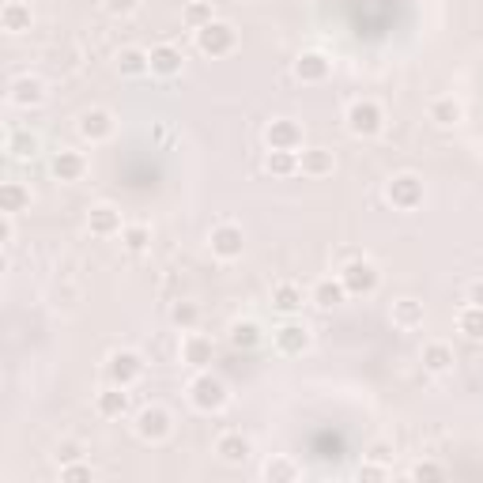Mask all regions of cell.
Segmentation results:
<instances>
[{
	"mask_svg": "<svg viewBox=\"0 0 483 483\" xmlns=\"http://www.w3.org/2000/svg\"><path fill=\"white\" fill-rule=\"evenodd\" d=\"M186 393H189L193 408L205 412V416H216V412H223L226 404H231V389H226V381L219 374H212V370H196Z\"/></svg>",
	"mask_w": 483,
	"mask_h": 483,
	"instance_id": "1",
	"label": "cell"
},
{
	"mask_svg": "<svg viewBox=\"0 0 483 483\" xmlns=\"http://www.w3.org/2000/svg\"><path fill=\"white\" fill-rule=\"evenodd\" d=\"M344 125L355 140H370L386 129V110H381L377 98H355L344 110Z\"/></svg>",
	"mask_w": 483,
	"mask_h": 483,
	"instance_id": "2",
	"label": "cell"
},
{
	"mask_svg": "<svg viewBox=\"0 0 483 483\" xmlns=\"http://www.w3.org/2000/svg\"><path fill=\"white\" fill-rule=\"evenodd\" d=\"M193 42H196V54H205V57L216 61V57H226V54H235V49H238V31L226 19H212L208 27L193 31Z\"/></svg>",
	"mask_w": 483,
	"mask_h": 483,
	"instance_id": "3",
	"label": "cell"
},
{
	"mask_svg": "<svg viewBox=\"0 0 483 483\" xmlns=\"http://www.w3.org/2000/svg\"><path fill=\"white\" fill-rule=\"evenodd\" d=\"M133 430H136L140 442L163 446L174 435V416H170V408H163V404H144V408L136 412V419H133Z\"/></svg>",
	"mask_w": 483,
	"mask_h": 483,
	"instance_id": "4",
	"label": "cell"
},
{
	"mask_svg": "<svg viewBox=\"0 0 483 483\" xmlns=\"http://www.w3.org/2000/svg\"><path fill=\"white\" fill-rule=\"evenodd\" d=\"M423 196H427V189H423V177L416 170H400V174H393L389 182H386V200L397 212L423 208Z\"/></svg>",
	"mask_w": 483,
	"mask_h": 483,
	"instance_id": "5",
	"label": "cell"
},
{
	"mask_svg": "<svg viewBox=\"0 0 483 483\" xmlns=\"http://www.w3.org/2000/svg\"><path fill=\"white\" fill-rule=\"evenodd\" d=\"M337 276L344 279V287H347L351 298H370L381 287V268L370 257H351Z\"/></svg>",
	"mask_w": 483,
	"mask_h": 483,
	"instance_id": "6",
	"label": "cell"
},
{
	"mask_svg": "<svg viewBox=\"0 0 483 483\" xmlns=\"http://www.w3.org/2000/svg\"><path fill=\"white\" fill-rule=\"evenodd\" d=\"M147 363H144V355L133 351V347H114L106 355V377L114 381V386H125V389H133L136 381L144 377Z\"/></svg>",
	"mask_w": 483,
	"mask_h": 483,
	"instance_id": "7",
	"label": "cell"
},
{
	"mask_svg": "<svg viewBox=\"0 0 483 483\" xmlns=\"http://www.w3.org/2000/svg\"><path fill=\"white\" fill-rule=\"evenodd\" d=\"M261 136H265L268 151H302L307 147V133H302V125L295 117H272Z\"/></svg>",
	"mask_w": 483,
	"mask_h": 483,
	"instance_id": "8",
	"label": "cell"
},
{
	"mask_svg": "<svg viewBox=\"0 0 483 483\" xmlns=\"http://www.w3.org/2000/svg\"><path fill=\"white\" fill-rule=\"evenodd\" d=\"M208 249L216 261H238L246 253V231L238 223H216L208 231Z\"/></svg>",
	"mask_w": 483,
	"mask_h": 483,
	"instance_id": "9",
	"label": "cell"
},
{
	"mask_svg": "<svg viewBox=\"0 0 483 483\" xmlns=\"http://www.w3.org/2000/svg\"><path fill=\"white\" fill-rule=\"evenodd\" d=\"M272 344L279 355H287V359H295V355H307L314 347V333L307 321H284L272 333Z\"/></svg>",
	"mask_w": 483,
	"mask_h": 483,
	"instance_id": "10",
	"label": "cell"
},
{
	"mask_svg": "<svg viewBox=\"0 0 483 483\" xmlns=\"http://www.w3.org/2000/svg\"><path fill=\"white\" fill-rule=\"evenodd\" d=\"M45 98H49L45 80H42V75H31V72L15 75L12 87H8V103L15 110H38V106H45Z\"/></svg>",
	"mask_w": 483,
	"mask_h": 483,
	"instance_id": "11",
	"label": "cell"
},
{
	"mask_svg": "<svg viewBox=\"0 0 483 483\" xmlns=\"http://www.w3.org/2000/svg\"><path fill=\"white\" fill-rule=\"evenodd\" d=\"M75 133H80V140H87V144H106L117 133V117L103 106H91L80 114V121H75Z\"/></svg>",
	"mask_w": 483,
	"mask_h": 483,
	"instance_id": "12",
	"label": "cell"
},
{
	"mask_svg": "<svg viewBox=\"0 0 483 483\" xmlns=\"http://www.w3.org/2000/svg\"><path fill=\"white\" fill-rule=\"evenodd\" d=\"M121 231H125V219H121L117 205L98 200V205L87 208V235L91 238H121Z\"/></svg>",
	"mask_w": 483,
	"mask_h": 483,
	"instance_id": "13",
	"label": "cell"
},
{
	"mask_svg": "<svg viewBox=\"0 0 483 483\" xmlns=\"http://www.w3.org/2000/svg\"><path fill=\"white\" fill-rule=\"evenodd\" d=\"M333 75V57L321 49H302L295 57V80L298 84H325Z\"/></svg>",
	"mask_w": 483,
	"mask_h": 483,
	"instance_id": "14",
	"label": "cell"
},
{
	"mask_svg": "<svg viewBox=\"0 0 483 483\" xmlns=\"http://www.w3.org/2000/svg\"><path fill=\"white\" fill-rule=\"evenodd\" d=\"M49 170H54L57 182L72 186V182H84L87 177V156L84 151H75V147H61L54 159H49Z\"/></svg>",
	"mask_w": 483,
	"mask_h": 483,
	"instance_id": "15",
	"label": "cell"
},
{
	"mask_svg": "<svg viewBox=\"0 0 483 483\" xmlns=\"http://www.w3.org/2000/svg\"><path fill=\"white\" fill-rule=\"evenodd\" d=\"M216 457L223 465H246L253 457V438L242 435V430H223L216 438Z\"/></svg>",
	"mask_w": 483,
	"mask_h": 483,
	"instance_id": "16",
	"label": "cell"
},
{
	"mask_svg": "<svg viewBox=\"0 0 483 483\" xmlns=\"http://www.w3.org/2000/svg\"><path fill=\"white\" fill-rule=\"evenodd\" d=\"M147 54H151V75H159V80H174V75H182V68H186V54H182L177 45L159 42V45H151Z\"/></svg>",
	"mask_w": 483,
	"mask_h": 483,
	"instance_id": "17",
	"label": "cell"
},
{
	"mask_svg": "<svg viewBox=\"0 0 483 483\" xmlns=\"http://www.w3.org/2000/svg\"><path fill=\"white\" fill-rule=\"evenodd\" d=\"M347 298H351V295H347V287H344L340 276H321L317 284L310 287V302H314L317 310H325V314H328V310H340Z\"/></svg>",
	"mask_w": 483,
	"mask_h": 483,
	"instance_id": "18",
	"label": "cell"
},
{
	"mask_svg": "<svg viewBox=\"0 0 483 483\" xmlns=\"http://www.w3.org/2000/svg\"><path fill=\"white\" fill-rule=\"evenodd\" d=\"M337 170V151L333 147H302L298 151V174L302 177H328Z\"/></svg>",
	"mask_w": 483,
	"mask_h": 483,
	"instance_id": "19",
	"label": "cell"
},
{
	"mask_svg": "<svg viewBox=\"0 0 483 483\" xmlns=\"http://www.w3.org/2000/svg\"><path fill=\"white\" fill-rule=\"evenodd\" d=\"M389 321L400 328V333H412V328H423V321H427V307H423L419 298H412V295L393 298V307H389Z\"/></svg>",
	"mask_w": 483,
	"mask_h": 483,
	"instance_id": "20",
	"label": "cell"
},
{
	"mask_svg": "<svg viewBox=\"0 0 483 483\" xmlns=\"http://www.w3.org/2000/svg\"><path fill=\"white\" fill-rule=\"evenodd\" d=\"M427 117L438 125V129H457V125L465 121V106H461V98H453V95H435L427 103Z\"/></svg>",
	"mask_w": 483,
	"mask_h": 483,
	"instance_id": "21",
	"label": "cell"
},
{
	"mask_svg": "<svg viewBox=\"0 0 483 483\" xmlns=\"http://www.w3.org/2000/svg\"><path fill=\"white\" fill-rule=\"evenodd\" d=\"M307 302H310V295L302 291L298 284H291V279H279V284L272 287V310L284 314V317L302 314V307H307Z\"/></svg>",
	"mask_w": 483,
	"mask_h": 483,
	"instance_id": "22",
	"label": "cell"
},
{
	"mask_svg": "<svg viewBox=\"0 0 483 483\" xmlns=\"http://www.w3.org/2000/svg\"><path fill=\"white\" fill-rule=\"evenodd\" d=\"M95 412L103 419H125V416H129V389L110 381L106 389L95 393Z\"/></svg>",
	"mask_w": 483,
	"mask_h": 483,
	"instance_id": "23",
	"label": "cell"
},
{
	"mask_svg": "<svg viewBox=\"0 0 483 483\" xmlns=\"http://www.w3.org/2000/svg\"><path fill=\"white\" fill-rule=\"evenodd\" d=\"M212 355H216V344L205 337V333H186L182 337V363L186 367H193V370H208V363H212Z\"/></svg>",
	"mask_w": 483,
	"mask_h": 483,
	"instance_id": "24",
	"label": "cell"
},
{
	"mask_svg": "<svg viewBox=\"0 0 483 483\" xmlns=\"http://www.w3.org/2000/svg\"><path fill=\"white\" fill-rule=\"evenodd\" d=\"M261 479L265 483H298L302 479V465L287 453H272L261 465Z\"/></svg>",
	"mask_w": 483,
	"mask_h": 483,
	"instance_id": "25",
	"label": "cell"
},
{
	"mask_svg": "<svg viewBox=\"0 0 483 483\" xmlns=\"http://www.w3.org/2000/svg\"><path fill=\"white\" fill-rule=\"evenodd\" d=\"M0 27H5V35H27L35 27L31 5H23V0H5V8H0Z\"/></svg>",
	"mask_w": 483,
	"mask_h": 483,
	"instance_id": "26",
	"label": "cell"
},
{
	"mask_svg": "<svg viewBox=\"0 0 483 483\" xmlns=\"http://www.w3.org/2000/svg\"><path fill=\"white\" fill-rule=\"evenodd\" d=\"M419 359H423L427 374H449L453 363H457V355H453V344H446V340H427Z\"/></svg>",
	"mask_w": 483,
	"mask_h": 483,
	"instance_id": "27",
	"label": "cell"
},
{
	"mask_svg": "<svg viewBox=\"0 0 483 483\" xmlns=\"http://www.w3.org/2000/svg\"><path fill=\"white\" fill-rule=\"evenodd\" d=\"M114 65H117L121 75L136 80V75H147V72H151V54H147V49H140V45H121L117 57H114Z\"/></svg>",
	"mask_w": 483,
	"mask_h": 483,
	"instance_id": "28",
	"label": "cell"
},
{
	"mask_svg": "<svg viewBox=\"0 0 483 483\" xmlns=\"http://www.w3.org/2000/svg\"><path fill=\"white\" fill-rule=\"evenodd\" d=\"M226 340H231L235 351H253L265 340V333H261V325L253 317H238V321H231V328H226Z\"/></svg>",
	"mask_w": 483,
	"mask_h": 483,
	"instance_id": "29",
	"label": "cell"
},
{
	"mask_svg": "<svg viewBox=\"0 0 483 483\" xmlns=\"http://www.w3.org/2000/svg\"><path fill=\"white\" fill-rule=\"evenodd\" d=\"M5 151L12 159H38V151H42V140L31 133V129H12L5 136Z\"/></svg>",
	"mask_w": 483,
	"mask_h": 483,
	"instance_id": "30",
	"label": "cell"
},
{
	"mask_svg": "<svg viewBox=\"0 0 483 483\" xmlns=\"http://www.w3.org/2000/svg\"><path fill=\"white\" fill-rule=\"evenodd\" d=\"M31 200H35V193L23 182H5V186H0V212L19 216V212L31 208Z\"/></svg>",
	"mask_w": 483,
	"mask_h": 483,
	"instance_id": "31",
	"label": "cell"
},
{
	"mask_svg": "<svg viewBox=\"0 0 483 483\" xmlns=\"http://www.w3.org/2000/svg\"><path fill=\"white\" fill-rule=\"evenodd\" d=\"M265 170L272 177H295L298 174V151H265Z\"/></svg>",
	"mask_w": 483,
	"mask_h": 483,
	"instance_id": "32",
	"label": "cell"
},
{
	"mask_svg": "<svg viewBox=\"0 0 483 483\" xmlns=\"http://www.w3.org/2000/svg\"><path fill=\"white\" fill-rule=\"evenodd\" d=\"M457 333H461L465 340H483V307H461V314H457Z\"/></svg>",
	"mask_w": 483,
	"mask_h": 483,
	"instance_id": "33",
	"label": "cell"
},
{
	"mask_svg": "<svg viewBox=\"0 0 483 483\" xmlns=\"http://www.w3.org/2000/svg\"><path fill=\"white\" fill-rule=\"evenodd\" d=\"M170 325L182 328V333H193V328L200 325V307H196V302H189V298L174 302V307H170Z\"/></svg>",
	"mask_w": 483,
	"mask_h": 483,
	"instance_id": "34",
	"label": "cell"
},
{
	"mask_svg": "<svg viewBox=\"0 0 483 483\" xmlns=\"http://www.w3.org/2000/svg\"><path fill=\"white\" fill-rule=\"evenodd\" d=\"M182 19H186V27H189V31H200V27H208V23L216 19V8H212V0H189V5L182 8Z\"/></svg>",
	"mask_w": 483,
	"mask_h": 483,
	"instance_id": "35",
	"label": "cell"
},
{
	"mask_svg": "<svg viewBox=\"0 0 483 483\" xmlns=\"http://www.w3.org/2000/svg\"><path fill=\"white\" fill-rule=\"evenodd\" d=\"M121 246L129 249V253H144V249L151 246V226H147V223H125Z\"/></svg>",
	"mask_w": 483,
	"mask_h": 483,
	"instance_id": "36",
	"label": "cell"
},
{
	"mask_svg": "<svg viewBox=\"0 0 483 483\" xmlns=\"http://www.w3.org/2000/svg\"><path fill=\"white\" fill-rule=\"evenodd\" d=\"M57 476H61V483H87V479H95V468L87 465V457H84V461L57 465Z\"/></svg>",
	"mask_w": 483,
	"mask_h": 483,
	"instance_id": "37",
	"label": "cell"
},
{
	"mask_svg": "<svg viewBox=\"0 0 483 483\" xmlns=\"http://www.w3.org/2000/svg\"><path fill=\"white\" fill-rule=\"evenodd\" d=\"M408 479H416V483H438V479H446V468L438 461H416L408 468Z\"/></svg>",
	"mask_w": 483,
	"mask_h": 483,
	"instance_id": "38",
	"label": "cell"
},
{
	"mask_svg": "<svg viewBox=\"0 0 483 483\" xmlns=\"http://www.w3.org/2000/svg\"><path fill=\"white\" fill-rule=\"evenodd\" d=\"M84 457H87V449H84V442H75V438H65V442L54 446V461H57V465L84 461Z\"/></svg>",
	"mask_w": 483,
	"mask_h": 483,
	"instance_id": "39",
	"label": "cell"
},
{
	"mask_svg": "<svg viewBox=\"0 0 483 483\" xmlns=\"http://www.w3.org/2000/svg\"><path fill=\"white\" fill-rule=\"evenodd\" d=\"M355 476L367 479V483H381V479L393 476V465H381V461H370V457H363V465H359V472H355Z\"/></svg>",
	"mask_w": 483,
	"mask_h": 483,
	"instance_id": "40",
	"label": "cell"
},
{
	"mask_svg": "<svg viewBox=\"0 0 483 483\" xmlns=\"http://www.w3.org/2000/svg\"><path fill=\"white\" fill-rule=\"evenodd\" d=\"M367 457H370V461H381V465H393L397 446H393L389 438H374V442L367 446Z\"/></svg>",
	"mask_w": 483,
	"mask_h": 483,
	"instance_id": "41",
	"label": "cell"
},
{
	"mask_svg": "<svg viewBox=\"0 0 483 483\" xmlns=\"http://www.w3.org/2000/svg\"><path fill=\"white\" fill-rule=\"evenodd\" d=\"M103 8L114 15V19H129L140 12V0H103Z\"/></svg>",
	"mask_w": 483,
	"mask_h": 483,
	"instance_id": "42",
	"label": "cell"
},
{
	"mask_svg": "<svg viewBox=\"0 0 483 483\" xmlns=\"http://www.w3.org/2000/svg\"><path fill=\"white\" fill-rule=\"evenodd\" d=\"M15 242V216L0 212V246H12Z\"/></svg>",
	"mask_w": 483,
	"mask_h": 483,
	"instance_id": "43",
	"label": "cell"
},
{
	"mask_svg": "<svg viewBox=\"0 0 483 483\" xmlns=\"http://www.w3.org/2000/svg\"><path fill=\"white\" fill-rule=\"evenodd\" d=\"M468 302L472 307H483V279H472L468 284Z\"/></svg>",
	"mask_w": 483,
	"mask_h": 483,
	"instance_id": "44",
	"label": "cell"
}]
</instances>
